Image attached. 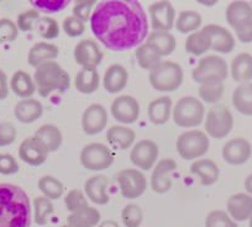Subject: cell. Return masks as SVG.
Segmentation results:
<instances>
[{
    "mask_svg": "<svg viewBox=\"0 0 252 227\" xmlns=\"http://www.w3.org/2000/svg\"><path fill=\"white\" fill-rule=\"evenodd\" d=\"M189 170L193 175L199 177L200 184L204 185V187H210V185L215 184L220 175L218 164L214 161L208 158H200L194 161L190 168H189Z\"/></svg>",
    "mask_w": 252,
    "mask_h": 227,
    "instance_id": "25",
    "label": "cell"
},
{
    "mask_svg": "<svg viewBox=\"0 0 252 227\" xmlns=\"http://www.w3.org/2000/svg\"><path fill=\"white\" fill-rule=\"evenodd\" d=\"M230 73L234 82L240 84L251 83L252 79V55L247 52L239 53L231 61Z\"/></svg>",
    "mask_w": 252,
    "mask_h": 227,
    "instance_id": "28",
    "label": "cell"
},
{
    "mask_svg": "<svg viewBox=\"0 0 252 227\" xmlns=\"http://www.w3.org/2000/svg\"><path fill=\"white\" fill-rule=\"evenodd\" d=\"M68 3L69 1H66V0H40V1H32V5L35 6L37 11L58 13V11L66 8Z\"/></svg>",
    "mask_w": 252,
    "mask_h": 227,
    "instance_id": "50",
    "label": "cell"
},
{
    "mask_svg": "<svg viewBox=\"0 0 252 227\" xmlns=\"http://www.w3.org/2000/svg\"><path fill=\"white\" fill-rule=\"evenodd\" d=\"M9 91H10V85L8 83V77L3 69H0V100L8 98Z\"/></svg>",
    "mask_w": 252,
    "mask_h": 227,
    "instance_id": "53",
    "label": "cell"
},
{
    "mask_svg": "<svg viewBox=\"0 0 252 227\" xmlns=\"http://www.w3.org/2000/svg\"><path fill=\"white\" fill-rule=\"evenodd\" d=\"M145 42L152 46L161 57L172 55L177 47L174 36L171 32H164V31H152L151 33H149Z\"/></svg>",
    "mask_w": 252,
    "mask_h": 227,
    "instance_id": "31",
    "label": "cell"
},
{
    "mask_svg": "<svg viewBox=\"0 0 252 227\" xmlns=\"http://www.w3.org/2000/svg\"><path fill=\"white\" fill-rule=\"evenodd\" d=\"M96 40L114 52L139 47L149 36V19L135 0H104L96 3L91 18Z\"/></svg>",
    "mask_w": 252,
    "mask_h": 227,
    "instance_id": "1",
    "label": "cell"
},
{
    "mask_svg": "<svg viewBox=\"0 0 252 227\" xmlns=\"http://www.w3.org/2000/svg\"><path fill=\"white\" fill-rule=\"evenodd\" d=\"M36 89L40 96L47 98L53 93H64L71 86L69 74L56 61L46 62L35 69L33 73Z\"/></svg>",
    "mask_w": 252,
    "mask_h": 227,
    "instance_id": "3",
    "label": "cell"
},
{
    "mask_svg": "<svg viewBox=\"0 0 252 227\" xmlns=\"http://www.w3.org/2000/svg\"><path fill=\"white\" fill-rule=\"evenodd\" d=\"M250 227H252V216L250 217Z\"/></svg>",
    "mask_w": 252,
    "mask_h": 227,
    "instance_id": "57",
    "label": "cell"
},
{
    "mask_svg": "<svg viewBox=\"0 0 252 227\" xmlns=\"http://www.w3.org/2000/svg\"><path fill=\"white\" fill-rule=\"evenodd\" d=\"M232 105L242 115L252 116V83L240 84L232 93Z\"/></svg>",
    "mask_w": 252,
    "mask_h": 227,
    "instance_id": "33",
    "label": "cell"
},
{
    "mask_svg": "<svg viewBox=\"0 0 252 227\" xmlns=\"http://www.w3.org/2000/svg\"><path fill=\"white\" fill-rule=\"evenodd\" d=\"M58 55H60V50H58L57 46L41 41V42L35 43L30 48L28 55V62L31 67L37 68L38 66L46 63V62L55 61Z\"/></svg>",
    "mask_w": 252,
    "mask_h": 227,
    "instance_id": "26",
    "label": "cell"
},
{
    "mask_svg": "<svg viewBox=\"0 0 252 227\" xmlns=\"http://www.w3.org/2000/svg\"><path fill=\"white\" fill-rule=\"evenodd\" d=\"M109 179L103 174L93 175L84 183V195L95 205H106L110 200L108 194Z\"/></svg>",
    "mask_w": 252,
    "mask_h": 227,
    "instance_id": "21",
    "label": "cell"
},
{
    "mask_svg": "<svg viewBox=\"0 0 252 227\" xmlns=\"http://www.w3.org/2000/svg\"><path fill=\"white\" fill-rule=\"evenodd\" d=\"M62 28L64 31L66 35H68L69 37H79L84 33L86 31V24L83 21H81L79 19H77L76 16L71 15L67 16L62 23Z\"/></svg>",
    "mask_w": 252,
    "mask_h": 227,
    "instance_id": "49",
    "label": "cell"
},
{
    "mask_svg": "<svg viewBox=\"0 0 252 227\" xmlns=\"http://www.w3.org/2000/svg\"><path fill=\"white\" fill-rule=\"evenodd\" d=\"M135 55H136L139 66L142 69H145V71H151L157 64L161 63V56L155 51V48L152 46H150L146 42H144L139 47H136Z\"/></svg>",
    "mask_w": 252,
    "mask_h": 227,
    "instance_id": "38",
    "label": "cell"
},
{
    "mask_svg": "<svg viewBox=\"0 0 252 227\" xmlns=\"http://www.w3.org/2000/svg\"><path fill=\"white\" fill-rule=\"evenodd\" d=\"M31 221V202L25 190L0 183V227H30Z\"/></svg>",
    "mask_w": 252,
    "mask_h": 227,
    "instance_id": "2",
    "label": "cell"
},
{
    "mask_svg": "<svg viewBox=\"0 0 252 227\" xmlns=\"http://www.w3.org/2000/svg\"><path fill=\"white\" fill-rule=\"evenodd\" d=\"M205 227H237V224L222 210H213L205 219Z\"/></svg>",
    "mask_w": 252,
    "mask_h": 227,
    "instance_id": "45",
    "label": "cell"
},
{
    "mask_svg": "<svg viewBox=\"0 0 252 227\" xmlns=\"http://www.w3.org/2000/svg\"><path fill=\"white\" fill-rule=\"evenodd\" d=\"M18 35L19 28L16 23L9 18L0 19V43L13 42L16 40Z\"/></svg>",
    "mask_w": 252,
    "mask_h": 227,
    "instance_id": "47",
    "label": "cell"
},
{
    "mask_svg": "<svg viewBox=\"0 0 252 227\" xmlns=\"http://www.w3.org/2000/svg\"><path fill=\"white\" fill-rule=\"evenodd\" d=\"M79 159L86 169L92 172H100L113 166L115 154L106 144L93 142L82 148Z\"/></svg>",
    "mask_w": 252,
    "mask_h": 227,
    "instance_id": "9",
    "label": "cell"
},
{
    "mask_svg": "<svg viewBox=\"0 0 252 227\" xmlns=\"http://www.w3.org/2000/svg\"><path fill=\"white\" fill-rule=\"evenodd\" d=\"M202 25V16L195 10H183L177 18L176 30L181 33H193L199 30Z\"/></svg>",
    "mask_w": 252,
    "mask_h": 227,
    "instance_id": "37",
    "label": "cell"
},
{
    "mask_svg": "<svg viewBox=\"0 0 252 227\" xmlns=\"http://www.w3.org/2000/svg\"><path fill=\"white\" fill-rule=\"evenodd\" d=\"M173 101L169 96H159L149 104L147 116L154 125H164L172 116Z\"/></svg>",
    "mask_w": 252,
    "mask_h": 227,
    "instance_id": "27",
    "label": "cell"
},
{
    "mask_svg": "<svg viewBox=\"0 0 252 227\" xmlns=\"http://www.w3.org/2000/svg\"><path fill=\"white\" fill-rule=\"evenodd\" d=\"M100 212L95 207L88 206L73 212L67 217V224L81 227H94L100 222Z\"/></svg>",
    "mask_w": 252,
    "mask_h": 227,
    "instance_id": "36",
    "label": "cell"
},
{
    "mask_svg": "<svg viewBox=\"0 0 252 227\" xmlns=\"http://www.w3.org/2000/svg\"><path fill=\"white\" fill-rule=\"evenodd\" d=\"M98 227H120L118 225V222L113 221V220H105L101 224H99Z\"/></svg>",
    "mask_w": 252,
    "mask_h": 227,
    "instance_id": "55",
    "label": "cell"
},
{
    "mask_svg": "<svg viewBox=\"0 0 252 227\" xmlns=\"http://www.w3.org/2000/svg\"><path fill=\"white\" fill-rule=\"evenodd\" d=\"M18 161L15 157L9 153H0V174L13 175L19 172Z\"/></svg>",
    "mask_w": 252,
    "mask_h": 227,
    "instance_id": "52",
    "label": "cell"
},
{
    "mask_svg": "<svg viewBox=\"0 0 252 227\" xmlns=\"http://www.w3.org/2000/svg\"><path fill=\"white\" fill-rule=\"evenodd\" d=\"M199 98L202 99V103L207 104H217L224 94V82H209V83L200 84Z\"/></svg>",
    "mask_w": 252,
    "mask_h": 227,
    "instance_id": "41",
    "label": "cell"
},
{
    "mask_svg": "<svg viewBox=\"0 0 252 227\" xmlns=\"http://www.w3.org/2000/svg\"><path fill=\"white\" fill-rule=\"evenodd\" d=\"M106 139L109 143L113 144L116 148L125 151L131 148L136 140V134L130 127L123 126V125H114L106 131Z\"/></svg>",
    "mask_w": 252,
    "mask_h": 227,
    "instance_id": "29",
    "label": "cell"
},
{
    "mask_svg": "<svg viewBox=\"0 0 252 227\" xmlns=\"http://www.w3.org/2000/svg\"><path fill=\"white\" fill-rule=\"evenodd\" d=\"M177 163L173 158H163L156 163L151 174V189L157 194H166L172 188V173Z\"/></svg>",
    "mask_w": 252,
    "mask_h": 227,
    "instance_id": "17",
    "label": "cell"
},
{
    "mask_svg": "<svg viewBox=\"0 0 252 227\" xmlns=\"http://www.w3.org/2000/svg\"><path fill=\"white\" fill-rule=\"evenodd\" d=\"M18 136L15 126L9 121L0 122V147L10 146Z\"/></svg>",
    "mask_w": 252,
    "mask_h": 227,
    "instance_id": "51",
    "label": "cell"
},
{
    "mask_svg": "<svg viewBox=\"0 0 252 227\" xmlns=\"http://www.w3.org/2000/svg\"><path fill=\"white\" fill-rule=\"evenodd\" d=\"M118 184L120 193L125 199L134 200L141 197L147 189V180L139 169L126 168L118 174Z\"/></svg>",
    "mask_w": 252,
    "mask_h": 227,
    "instance_id": "11",
    "label": "cell"
},
{
    "mask_svg": "<svg viewBox=\"0 0 252 227\" xmlns=\"http://www.w3.org/2000/svg\"><path fill=\"white\" fill-rule=\"evenodd\" d=\"M229 74L227 63L220 56H205L199 59L197 67L192 71L195 83L204 84L209 82H224Z\"/></svg>",
    "mask_w": 252,
    "mask_h": 227,
    "instance_id": "8",
    "label": "cell"
},
{
    "mask_svg": "<svg viewBox=\"0 0 252 227\" xmlns=\"http://www.w3.org/2000/svg\"><path fill=\"white\" fill-rule=\"evenodd\" d=\"M48 154L47 147L35 135L24 140L19 147V158L29 166H42L47 161Z\"/></svg>",
    "mask_w": 252,
    "mask_h": 227,
    "instance_id": "16",
    "label": "cell"
},
{
    "mask_svg": "<svg viewBox=\"0 0 252 227\" xmlns=\"http://www.w3.org/2000/svg\"><path fill=\"white\" fill-rule=\"evenodd\" d=\"M205 116L204 104L195 96H183L173 106V122L183 129H193L199 126Z\"/></svg>",
    "mask_w": 252,
    "mask_h": 227,
    "instance_id": "6",
    "label": "cell"
},
{
    "mask_svg": "<svg viewBox=\"0 0 252 227\" xmlns=\"http://www.w3.org/2000/svg\"><path fill=\"white\" fill-rule=\"evenodd\" d=\"M64 205L66 209L71 214L79 211L82 209H86L89 206L88 199L84 195V193L79 189H73L64 197Z\"/></svg>",
    "mask_w": 252,
    "mask_h": 227,
    "instance_id": "44",
    "label": "cell"
},
{
    "mask_svg": "<svg viewBox=\"0 0 252 227\" xmlns=\"http://www.w3.org/2000/svg\"><path fill=\"white\" fill-rule=\"evenodd\" d=\"M209 137L200 130H188L177 139V152L186 161H197L209 151Z\"/></svg>",
    "mask_w": 252,
    "mask_h": 227,
    "instance_id": "7",
    "label": "cell"
},
{
    "mask_svg": "<svg viewBox=\"0 0 252 227\" xmlns=\"http://www.w3.org/2000/svg\"><path fill=\"white\" fill-rule=\"evenodd\" d=\"M226 209L229 216L235 222L250 220V217L252 216V197L245 193H237L229 198Z\"/></svg>",
    "mask_w": 252,
    "mask_h": 227,
    "instance_id": "22",
    "label": "cell"
},
{
    "mask_svg": "<svg viewBox=\"0 0 252 227\" xmlns=\"http://www.w3.org/2000/svg\"><path fill=\"white\" fill-rule=\"evenodd\" d=\"M221 154L226 163L231 166H241L246 163L251 157L252 146L246 139L236 137L224 144Z\"/></svg>",
    "mask_w": 252,
    "mask_h": 227,
    "instance_id": "19",
    "label": "cell"
},
{
    "mask_svg": "<svg viewBox=\"0 0 252 227\" xmlns=\"http://www.w3.org/2000/svg\"><path fill=\"white\" fill-rule=\"evenodd\" d=\"M203 28L209 33L213 51L222 53V55L232 52V50L235 48V37L230 32V30L220 25H215V24H209Z\"/></svg>",
    "mask_w": 252,
    "mask_h": 227,
    "instance_id": "20",
    "label": "cell"
},
{
    "mask_svg": "<svg viewBox=\"0 0 252 227\" xmlns=\"http://www.w3.org/2000/svg\"><path fill=\"white\" fill-rule=\"evenodd\" d=\"M226 21L235 30L242 43L252 42V5L247 1L236 0L226 8Z\"/></svg>",
    "mask_w": 252,
    "mask_h": 227,
    "instance_id": "5",
    "label": "cell"
},
{
    "mask_svg": "<svg viewBox=\"0 0 252 227\" xmlns=\"http://www.w3.org/2000/svg\"><path fill=\"white\" fill-rule=\"evenodd\" d=\"M40 11H37L36 9H30V10L23 11L21 14H19L16 26H18L19 31L30 32V31L35 30L36 24L40 20Z\"/></svg>",
    "mask_w": 252,
    "mask_h": 227,
    "instance_id": "46",
    "label": "cell"
},
{
    "mask_svg": "<svg viewBox=\"0 0 252 227\" xmlns=\"http://www.w3.org/2000/svg\"><path fill=\"white\" fill-rule=\"evenodd\" d=\"M158 146L152 140H141L132 146L130 161L141 170H150L156 166L158 158Z\"/></svg>",
    "mask_w": 252,
    "mask_h": 227,
    "instance_id": "13",
    "label": "cell"
},
{
    "mask_svg": "<svg viewBox=\"0 0 252 227\" xmlns=\"http://www.w3.org/2000/svg\"><path fill=\"white\" fill-rule=\"evenodd\" d=\"M109 122L106 109L101 104H92L82 115V129L88 136H94L104 131Z\"/></svg>",
    "mask_w": 252,
    "mask_h": 227,
    "instance_id": "18",
    "label": "cell"
},
{
    "mask_svg": "<svg viewBox=\"0 0 252 227\" xmlns=\"http://www.w3.org/2000/svg\"><path fill=\"white\" fill-rule=\"evenodd\" d=\"M35 136L38 137L47 147L48 152H56L61 148L63 141V136L61 130L52 124L42 125L37 131L35 132Z\"/></svg>",
    "mask_w": 252,
    "mask_h": 227,
    "instance_id": "35",
    "label": "cell"
},
{
    "mask_svg": "<svg viewBox=\"0 0 252 227\" xmlns=\"http://www.w3.org/2000/svg\"><path fill=\"white\" fill-rule=\"evenodd\" d=\"M10 89L16 96L23 99L32 98L33 94L37 91L33 77H31L25 71H16L10 79Z\"/></svg>",
    "mask_w": 252,
    "mask_h": 227,
    "instance_id": "30",
    "label": "cell"
},
{
    "mask_svg": "<svg viewBox=\"0 0 252 227\" xmlns=\"http://www.w3.org/2000/svg\"><path fill=\"white\" fill-rule=\"evenodd\" d=\"M60 227H81V226H74V225L66 224V225H62V226H60Z\"/></svg>",
    "mask_w": 252,
    "mask_h": 227,
    "instance_id": "56",
    "label": "cell"
},
{
    "mask_svg": "<svg viewBox=\"0 0 252 227\" xmlns=\"http://www.w3.org/2000/svg\"><path fill=\"white\" fill-rule=\"evenodd\" d=\"M251 5H252V4H251Z\"/></svg>",
    "mask_w": 252,
    "mask_h": 227,
    "instance_id": "58",
    "label": "cell"
},
{
    "mask_svg": "<svg viewBox=\"0 0 252 227\" xmlns=\"http://www.w3.org/2000/svg\"><path fill=\"white\" fill-rule=\"evenodd\" d=\"M234 127V116L225 105H214L209 109L205 117V132L209 137L222 140Z\"/></svg>",
    "mask_w": 252,
    "mask_h": 227,
    "instance_id": "10",
    "label": "cell"
},
{
    "mask_svg": "<svg viewBox=\"0 0 252 227\" xmlns=\"http://www.w3.org/2000/svg\"><path fill=\"white\" fill-rule=\"evenodd\" d=\"M43 114V105L37 99H23L14 108V116L21 124H32Z\"/></svg>",
    "mask_w": 252,
    "mask_h": 227,
    "instance_id": "24",
    "label": "cell"
},
{
    "mask_svg": "<svg viewBox=\"0 0 252 227\" xmlns=\"http://www.w3.org/2000/svg\"><path fill=\"white\" fill-rule=\"evenodd\" d=\"M38 189L42 193L43 197L52 200H58L64 194V187L62 182L55 178L53 175H43L38 180Z\"/></svg>",
    "mask_w": 252,
    "mask_h": 227,
    "instance_id": "39",
    "label": "cell"
},
{
    "mask_svg": "<svg viewBox=\"0 0 252 227\" xmlns=\"http://www.w3.org/2000/svg\"><path fill=\"white\" fill-rule=\"evenodd\" d=\"M95 5L96 1H94V0H81V1H77L74 4L72 13H73V16H76L77 19L86 24V21H91L92 14H93Z\"/></svg>",
    "mask_w": 252,
    "mask_h": 227,
    "instance_id": "48",
    "label": "cell"
},
{
    "mask_svg": "<svg viewBox=\"0 0 252 227\" xmlns=\"http://www.w3.org/2000/svg\"><path fill=\"white\" fill-rule=\"evenodd\" d=\"M100 85V76L96 68H82L74 78V86L82 94H93Z\"/></svg>",
    "mask_w": 252,
    "mask_h": 227,
    "instance_id": "32",
    "label": "cell"
},
{
    "mask_svg": "<svg viewBox=\"0 0 252 227\" xmlns=\"http://www.w3.org/2000/svg\"><path fill=\"white\" fill-rule=\"evenodd\" d=\"M245 189L249 193V195L252 197V174H250L249 177L246 178V180H245Z\"/></svg>",
    "mask_w": 252,
    "mask_h": 227,
    "instance_id": "54",
    "label": "cell"
},
{
    "mask_svg": "<svg viewBox=\"0 0 252 227\" xmlns=\"http://www.w3.org/2000/svg\"><path fill=\"white\" fill-rule=\"evenodd\" d=\"M184 73L178 63L172 61H161L150 71L149 79L152 88L161 93L177 90L183 83Z\"/></svg>",
    "mask_w": 252,
    "mask_h": 227,
    "instance_id": "4",
    "label": "cell"
},
{
    "mask_svg": "<svg viewBox=\"0 0 252 227\" xmlns=\"http://www.w3.org/2000/svg\"><path fill=\"white\" fill-rule=\"evenodd\" d=\"M121 220L125 227H140L144 221V212L139 205L129 204L121 211Z\"/></svg>",
    "mask_w": 252,
    "mask_h": 227,
    "instance_id": "43",
    "label": "cell"
},
{
    "mask_svg": "<svg viewBox=\"0 0 252 227\" xmlns=\"http://www.w3.org/2000/svg\"><path fill=\"white\" fill-rule=\"evenodd\" d=\"M150 25L154 31L169 32L176 24V10L168 0L155 1L149 6Z\"/></svg>",
    "mask_w": 252,
    "mask_h": 227,
    "instance_id": "12",
    "label": "cell"
},
{
    "mask_svg": "<svg viewBox=\"0 0 252 227\" xmlns=\"http://www.w3.org/2000/svg\"><path fill=\"white\" fill-rule=\"evenodd\" d=\"M110 113L114 119L120 124H135L140 116V104L131 95L118 96L111 103Z\"/></svg>",
    "mask_w": 252,
    "mask_h": 227,
    "instance_id": "14",
    "label": "cell"
},
{
    "mask_svg": "<svg viewBox=\"0 0 252 227\" xmlns=\"http://www.w3.org/2000/svg\"><path fill=\"white\" fill-rule=\"evenodd\" d=\"M74 61L82 68H96L101 63L104 53L96 41L81 40L74 47Z\"/></svg>",
    "mask_w": 252,
    "mask_h": 227,
    "instance_id": "15",
    "label": "cell"
},
{
    "mask_svg": "<svg viewBox=\"0 0 252 227\" xmlns=\"http://www.w3.org/2000/svg\"><path fill=\"white\" fill-rule=\"evenodd\" d=\"M35 31L45 40H53L60 36V25L57 20L51 16H42L36 24Z\"/></svg>",
    "mask_w": 252,
    "mask_h": 227,
    "instance_id": "42",
    "label": "cell"
},
{
    "mask_svg": "<svg viewBox=\"0 0 252 227\" xmlns=\"http://www.w3.org/2000/svg\"><path fill=\"white\" fill-rule=\"evenodd\" d=\"M212 50V40L204 28L190 33L186 41V51L193 56H203Z\"/></svg>",
    "mask_w": 252,
    "mask_h": 227,
    "instance_id": "34",
    "label": "cell"
},
{
    "mask_svg": "<svg viewBox=\"0 0 252 227\" xmlns=\"http://www.w3.org/2000/svg\"><path fill=\"white\" fill-rule=\"evenodd\" d=\"M32 207L33 221L37 225H40V226L47 225V222L50 221V217L55 212V207H53L52 201L42 195V197L35 198V200L32 202Z\"/></svg>",
    "mask_w": 252,
    "mask_h": 227,
    "instance_id": "40",
    "label": "cell"
},
{
    "mask_svg": "<svg viewBox=\"0 0 252 227\" xmlns=\"http://www.w3.org/2000/svg\"><path fill=\"white\" fill-rule=\"evenodd\" d=\"M129 82V72L123 64H111L104 73L103 86L108 93L118 94L125 89Z\"/></svg>",
    "mask_w": 252,
    "mask_h": 227,
    "instance_id": "23",
    "label": "cell"
}]
</instances>
